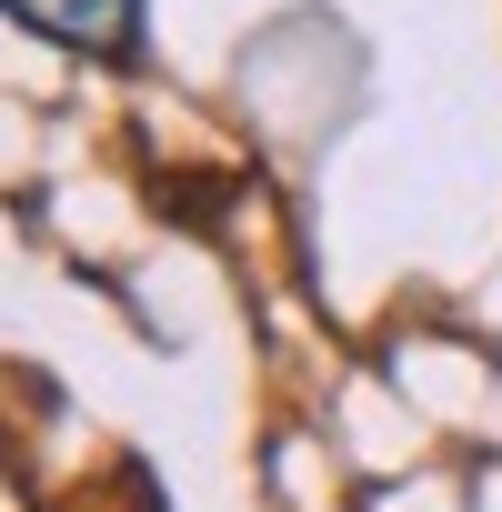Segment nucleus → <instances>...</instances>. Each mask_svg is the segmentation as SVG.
Returning a JSON list of instances; mask_svg holds the SVG:
<instances>
[{
	"label": "nucleus",
	"mask_w": 502,
	"mask_h": 512,
	"mask_svg": "<svg viewBox=\"0 0 502 512\" xmlns=\"http://www.w3.org/2000/svg\"><path fill=\"white\" fill-rule=\"evenodd\" d=\"M11 21H31L41 41H61V51H101V61H121L131 41H141V0H0Z\"/></svg>",
	"instance_id": "1"
}]
</instances>
